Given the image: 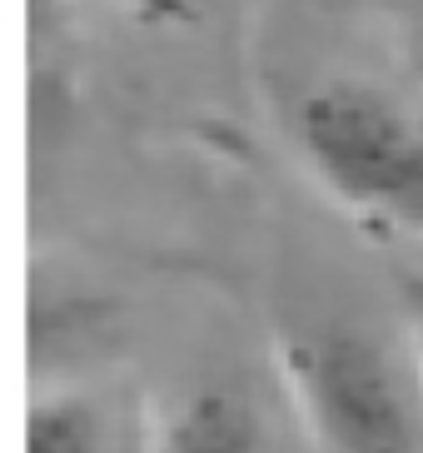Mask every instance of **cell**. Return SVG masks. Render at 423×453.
<instances>
[{
    "label": "cell",
    "instance_id": "cell-1",
    "mask_svg": "<svg viewBox=\"0 0 423 453\" xmlns=\"http://www.w3.org/2000/svg\"><path fill=\"white\" fill-rule=\"evenodd\" d=\"M279 364L324 453H423V369H409L373 324L294 319Z\"/></svg>",
    "mask_w": 423,
    "mask_h": 453
},
{
    "label": "cell",
    "instance_id": "cell-4",
    "mask_svg": "<svg viewBox=\"0 0 423 453\" xmlns=\"http://www.w3.org/2000/svg\"><path fill=\"white\" fill-rule=\"evenodd\" d=\"M26 453H119L115 413L90 388H45L26 413Z\"/></svg>",
    "mask_w": 423,
    "mask_h": 453
},
{
    "label": "cell",
    "instance_id": "cell-2",
    "mask_svg": "<svg viewBox=\"0 0 423 453\" xmlns=\"http://www.w3.org/2000/svg\"><path fill=\"white\" fill-rule=\"evenodd\" d=\"M299 160L339 204L423 240V125L364 81H319L289 110Z\"/></svg>",
    "mask_w": 423,
    "mask_h": 453
},
{
    "label": "cell",
    "instance_id": "cell-5",
    "mask_svg": "<svg viewBox=\"0 0 423 453\" xmlns=\"http://www.w3.org/2000/svg\"><path fill=\"white\" fill-rule=\"evenodd\" d=\"M135 11H145V15H174V11H185V0H130Z\"/></svg>",
    "mask_w": 423,
    "mask_h": 453
},
{
    "label": "cell",
    "instance_id": "cell-3",
    "mask_svg": "<svg viewBox=\"0 0 423 453\" xmlns=\"http://www.w3.org/2000/svg\"><path fill=\"white\" fill-rule=\"evenodd\" d=\"M155 453H284V443L254 388L204 379L165 409Z\"/></svg>",
    "mask_w": 423,
    "mask_h": 453
},
{
    "label": "cell",
    "instance_id": "cell-6",
    "mask_svg": "<svg viewBox=\"0 0 423 453\" xmlns=\"http://www.w3.org/2000/svg\"><path fill=\"white\" fill-rule=\"evenodd\" d=\"M419 369H423V329H419Z\"/></svg>",
    "mask_w": 423,
    "mask_h": 453
}]
</instances>
